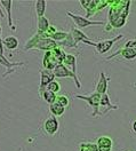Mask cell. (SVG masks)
<instances>
[{
  "mask_svg": "<svg viewBox=\"0 0 136 151\" xmlns=\"http://www.w3.org/2000/svg\"><path fill=\"white\" fill-rule=\"evenodd\" d=\"M56 103L62 105L63 108H68L70 105V97L67 94H58L56 96Z\"/></svg>",
  "mask_w": 136,
  "mask_h": 151,
  "instance_id": "cell-22",
  "label": "cell"
},
{
  "mask_svg": "<svg viewBox=\"0 0 136 151\" xmlns=\"http://www.w3.org/2000/svg\"><path fill=\"white\" fill-rule=\"evenodd\" d=\"M39 95L42 97V100H44L46 103L53 104L54 102H56V96H57V94H55V93H53V92H49L47 89H45L44 92H41Z\"/></svg>",
  "mask_w": 136,
  "mask_h": 151,
  "instance_id": "cell-21",
  "label": "cell"
},
{
  "mask_svg": "<svg viewBox=\"0 0 136 151\" xmlns=\"http://www.w3.org/2000/svg\"><path fill=\"white\" fill-rule=\"evenodd\" d=\"M132 131L136 134V120H133V122H132Z\"/></svg>",
  "mask_w": 136,
  "mask_h": 151,
  "instance_id": "cell-28",
  "label": "cell"
},
{
  "mask_svg": "<svg viewBox=\"0 0 136 151\" xmlns=\"http://www.w3.org/2000/svg\"><path fill=\"white\" fill-rule=\"evenodd\" d=\"M76 99H79V100H82V101H86V103L88 105H90L93 108V113L96 112L97 108H98V103H99V99H101V94H98L96 92L92 93L90 95H74Z\"/></svg>",
  "mask_w": 136,
  "mask_h": 151,
  "instance_id": "cell-10",
  "label": "cell"
},
{
  "mask_svg": "<svg viewBox=\"0 0 136 151\" xmlns=\"http://www.w3.org/2000/svg\"><path fill=\"white\" fill-rule=\"evenodd\" d=\"M80 151H89V150H88L86 147H84V145L80 143Z\"/></svg>",
  "mask_w": 136,
  "mask_h": 151,
  "instance_id": "cell-29",
  "label": "cell"
},
{
  "mask_svg": "<svg viewBox=\"0 0 136 151\" xmlns=\"http://www.w3.org/2000/svg\"><path fill=\"white\" fill-rule=\"evenodd\" d=\"M65 52L62 48H55L53 50H48L45 52V55L42 58V66L45 70H49L53 71L55 69V66L61 64L63 62V58L65 56Z\"/></svg>",
  "mask_w": 136,
  "mask_h": 151,
  "instance_id": "cell-2",
  "label": "cell"
},
{
  "mask_svg": "<svg viewBox=\"0 0 136 151\" xmlns=\"http://www.w3.org/2000/svg\"><path fill=\"white\" fill-rule=\"evenodd\" d=\"M96 145L98 151H112L113 150V140L107 136V135H103V136H99L97 137L96 140Z\"/></svg>",
  "mask_w": 136,
  "mask_h": 151,
  "instance_id": "cell-13",
  "label": "cell"
},
{
  "mask_svg": "<svg viewBox=\"0 0 136 151\" xmlns=\"http://www.w3.org/2000/svg\"><path fill=\"white\" fill-rule=\"evenodd\" d=\"M53 73L55 76V78H72L73 81L76 83L78 89L81 88V84H80V80L78 78V75H74L72 71H70L68 68H65L62 63L58 64L57 66H55V69L53 70Z\"/></svg>",
  "mask_w": 136,
  "mask_h": 151,
  "instance_id": "cell-6",
  "label": "cell"
},
{
  "mask_svg": "<svg viewBox=\"0 0 136 151\" xmlns=\"http://www.w3.org/2000/svg\"><path fill=\"white\" fill-rule=\"evenodd\" d=\"M49 21L46 16H42L40 19H37V27H38V30H37V33L39 35H42L45 33L49 28Z\"/></svg>",
  "mask_w": 136,
  "mask_h": 151,
  "instance_id": "cell-19",
  "label": "cell"
},
{
  "mask_svg": "<svg viewBox=\"0 0 136 151\" xmlns=\"http://www.w3.org/2000/svg\"><path fill=\"white\" fill-rule=\"evenodd\" d=\"M121 39H124V35L121 33V35H119V36H117L115 38H111V39H105V40H101V41H97V42H94V47L96 49V52L98 54H101V55H104L105 53H107L112 46L115 45V42L117 41H119V40H121Z\"/></svg>",
  "mask_w": 136,
  "mask_h": 151,
  "instance_id": "cell-5",
  "label": "cell"
},
{
  "mask_svg": "<svg viewBox=\"0 0 136 151\" xmlns=\"http://www.w3.org/2000/svg\"><path fill=\"white\" fill-rule=\"evenodd\" d=\"M125 47L133 48V49L136 50V39H130V40H128L126 44H125Z\"/></svg>",
  "mask_w": 136,
  "mask_h": 151,
  "instance_id": "cell-26",
  "label": "cell"
},
{
  "mask_svg": "<svg viewBox=\"0 0 136 151\" xmlns=\"http://www.w3.org/2000/svg\"><path fill=\"white\" fill-rule=\"evenodd\" d=\"M68 33L69 32H63V31H56L52 37H50V39H53L55 42H57V44H59V42H62V41H64L65 40V38L68 37Z\"/></svg>",
  "mask_w": 136,
  "mask_h": 151,
  "instance_id": "cell-23",
  "label": "cell"
},
{
  "mask_svg": "<svg viewBox=\"0 0 136 151\" xmlns=\"http://www.w3.org/2000/svg\"><path fill=\"white\" fill-rule=\"evenodd\" d=\"M70 33H71V36H72L73 40H74V44H76L77 46L80 44V42L86 44V45H90V46L94 45V41H92L87 35H86L84 31L79 30V29L72 28L71 30H70Z\"/></svg>",
  "mask_w": 136,
  "mask_h": 151,
  "instance_id": "cell-8",
  "label": "cell"
},
{
  "mask_svg": "<svg viewBox=\"0 0 136 151\" xmlns=\"http://www.w3.org/2000/svg\"><path fill=\"white\" fill-rule=\"evenodd\" d=\"M81 144H82L84 147H86L89 151H98L96 143H94V142H84V143H81Z\"/></svg>",
  "mask_w": 136,
  "mask_h": 151,
  "instance_id": "cell-25",
  "label": "cell"
},
{
  "mask_svg": "<svg viewBox=\"0 0 136 151\" xmlns=\"http://www.w3.org/2000/svg\"><path fill=\"white\" fill-rule=\"evenodd\" d=\"M0 55H5V54H4V45H2L1 38H0Z\"/></svg>",
  "mask_w": 136,
  "mask_h": 151,
  "instance_id": "cell-27",
  "label": "cell"
},
{
  "mask_svg": "<svg viewBox=\"0 0 136 151\" xmlns=\"http://www.w3.org/2000/svg\"><path fill=\"white\" fill-rule=\"evenodd\" d=\"M62 64L68 68L70 71H72L74 75H77V56L73 54H65L63 58Z\"/></svg>",
  "mask_w": 136,
  "mask_h": 151,
  "instance_id": "cell-16",
  "label": "cell"
},
{
  "mask_svg": "<svg viewBox=\"0 0 136 151\" xmlns=\"http://www.w3.org/2000/svg\"><path fill=\"white\" fill-rule=\"evenodd\" d=\"M11 6H13V1L11 0H6V1H0V7H4V9L6 10V19L8 22V27L11 31H16V27L13 23L11 19Z\"/></svg>",
  "mask_w": 136,
  "mask_h": 151,
  "instance_id": "cell-15",
  "label": "cell"
},
{
  "mask_svg": "<svg viewBox=\"0 0 136 151\" xmlns=\"http://www.w3.org/2000/svg\"><path fill=\"white\" fill-rule=\"evenodd\" d=\"M69 17H71L72 21L74 22V24L77 25V29L81 30L82 29L87 28V27H90V25H104V22L103 21H92L89 19H86L84 16H80V15H77V14H73L71 12H68L67 13Z\"/></svg>",
  "mask_w": 136,
  "mask_h": 151,
  "instance_id": "cell-4",
  "label": "cell"
},
{
  "mask_svg": "<svg viewBox=\"0 0 136 151\" xmlns=\"http://www.w3.org/2000/svg\"><path fill=\"white\" fill-rule=\"evenodd\" d=\"M2 45L4 47H6L8 50H16L19 48V39L15 36H8L2 40Z\"/></svg>",
  "mask_w": 136,
  "mask_h": 151,
  "instance_id": "cell-17",
  "label": "cell"
},
{
  "mask_svg": "<svg viewBox=\"0 0 136 151\" xmlns=\"http://www.w3.org/2000/svg\"><path fill=\"white\" fill-rule=\"evenodd\" d=\"M58 128H59V123H58L57 118L53 116L48 117L44 123V131L49 136H54L58 132Z\"/></svg>",
  "mask_w": 136,
  "mask_h": 151,
  "instance_id": "cell-12",
  "label": "cell"
},
{
  "mask_svg": "<svg viewBox=\"0 0 136 151\" xmlns=\"http://www.w3.org/2000/svg\"><path fill=\"white\" fill-rule=\"evenodd\" d=\"M0 16H1L2 19H6V15H5V13L2 12V9H1V7H0Z\"/></svg>",
  "mask_w": 136,
  "mask_h": 151,
  "instance_id": "cell-30",
  "label": "cell"
},
{
  "mask_svg": "<svg viewBox=\"0 0 136 151\" xmlns=\"http://www.w3.org/2000/svg\"><path fill=\"white\" fill-rule=\"evenodd\" d=\"M128 151H129V150H128Z\"/></svg>",
  "mask_w": 136,
  "mask_h": 151,
  "instance_id": "cell-32",
  "label": "cell"
},
{
  "mask_svg": "<svg viewBox=\"0 0 136 151\" xmlns=\"http://www.w3.org/2000/svg\"><path fill=\"white\" fill-rule=\"evenodd\" d=\"M119 106L116 105V104H112L111 101H110V96L107 93L105 94H102L101 95V99H99V103H98V108H97L96 112L95 113H92L93 117H102V116H105L109 111L111 110H117Z\"/></svg>",
  "mask_w": 136,
  "mask_h": 151,
  "instance_id": "cell-3",
  "label": "cell"
},
{
  "mask_svg": "<svg viewBox=\"0 0 136 151\" xmlns=\"http://www.w3.org/2000/svg\"><path fill=\"white\" fill-rule=\"evenodd\" d=\"M110 77H107L105 72L102 71L99 73V79L97 81L96 87H95V92L98 93V94H105L107 93V88H109V81H110Z\"/></svg>",
  "mask_w": 136,
  "mask_h": 151,
  "instance_id": "cell-14",
  "label": "cell"
},
{
  "mask_svg": "<svg viewBox=\"0 0 136 151\" xmlns=\"http://www.w3.org/2000/svg\"><path fill=\"white\" fill-rule=\"evenodd\" d=\"M49 112L52 113L53 117L57 118V117H62L64 112H65V108H63L62 105H59L58 103L54 102L53 104H49Z\"/></svg>",
  "mask_w": 136,
  "mask_h": 151,
  "instance_id": "cell-18",
  "label": "cell"
},
{
  "mask_svg": "<svg viewBox=\"0 0 136 151\" xmlns=\"http://www.w3.org/2000/svg\"><path fill=\"white\" fill-rule=\"evenodd\" d=\"M57 42H55L53 39L46 38L42 35H39L36 32V35H33L29 40L25 42L24 45V50H32V49H39V50H44V52H48L53 50L55 48H57Z\"/></svg>",
  "mask_w": 136,
  "mask_h": 151,
  "instance_id": "cell-1",
  "label": "cell"
},
{
  "mask_svg": "<svg viewBox=\"0 0 136 151\" xmlns=\"http://www.w3.org/2000/svg\"><path fill=\"white\" fill-rule=\"evenodd\" d=\"M46 7H47V2L45 0H38V1H36L34 9H36V14H37V19H40V17L45 16Z\"/></svg>",
  "mask_w": 136,
  "mask_h": 151,
  "instance_id": "cell-20",
  "label": "cell"
},
{
  "mask_svg": "<svg viewBox=\"0 0 136 151\" xmlns=\"http://www.w3.org/2000/svg\"><path fill=\"white\" fill-rule=\"evenodd\" d=\"M53 80H55V76L53 73V71H49V70H45V69H41L40 70V84H39V94L41 92H44L46 89V87L49 83H52Z\"/></svg>",
  "mask_w": 136,
  "mask_h": 151,
  "instance_id": "cell-11",
  "label": "cell"
},
{
  "mask_svg": "<svg viewBox=\"0 0 136 151\" xmlns=\"http://www.w3.org/2000/svg\"><path fill=\"white\" fill-rule=\"evenodd\" d=\"M117 56H122L125 60H127V61H133V60H135L136 58V50L135 49H133V48L122 47V48H120L119 50L115 52L113 54H111V55L107 56L105 57V60L109 61V60H112V58H115V57H117Z\"/></svg>",
  "mask_w": 136,
  "mask_h": 151,
  "instance_id": "cell-9",
  "label": "cell"
},
{
  "mask_svg": "<svg viewBox=\"0 0 136 151\" xmlns=\"http://www.w3.org/2000/svg\"><path fill=\"white\" fill-rule=\"evenodd\" d=\"M0 64L6 69L5 72H4V75H2V78H4V79L7 78V76L14 73L17 68L25 65L24 62H10L7 57H5V55H0Z\"/></svg>",
  "mask_w": 136,
  "mask_h": 151,
  "instance_id": "cell-7",
  "label": "cell"
},
{
  "mask_svg": "<svg viewBox=\"0 0 136 151\" xmlns=\"http://www.w3.org/2000/svg\"><path fill=\"white\" fill-rule=\"evenodd\" d=\"M1 33H2V27L0 25V38H1Z\"/></svg>",
  "mask_w": 136,
  "mask_h": 151,
  "instance_id": "cell-31",
  "label": "cell"
},
{
  "mask_svg": "<svg viewBox=\"0 0 136 151\" xmlns=\"http://www.w3.org/2000/svg\"><path fill=\"white\" fill-rule=\"evenodd\" d=\"M46 89L49 91V92H53V93L57 94L58 92L61 91V85H59V83H58L57 80H53L52 83H49L48 85H47Z\"/></svg>",
  "mask_w": 136,
  "mask_h": 151,
  "instance_id": "cell-24",
  "label": "cell"
}]
</instances>
